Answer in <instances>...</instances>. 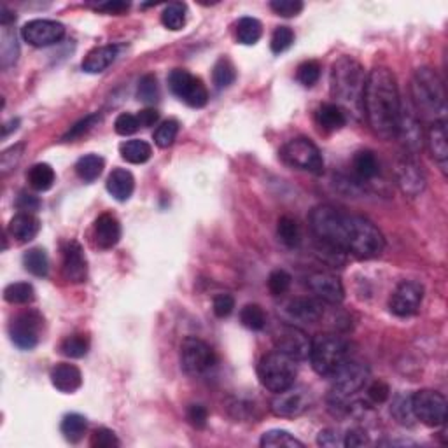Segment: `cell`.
Segmentation results:
<instances>
[{
  "instance_id": "cell-1",
  "label": "cell",
  "mask_w": 448,
  "mask_h": 448,
  "mask_svg": "<svg viewBox=\"0 0 448 448\" xmlns=\"http://www.w3.org/2000/svg\"><path fill=\"white\" fill-rule=\"evenodd\" d=\"M310 228L315 238L359 259H373L386 247L379 228L363 215L345 214L333 205H319L310 214Z\"/></svg>"
},
{
  "instance_id": "cell-2",
  "label": "cell",
  "mask_w": 448,
  "mask_h": 448,
  "mask_svg": "<svg viewBox=\"0 0 448 448\" xmlns=\"http://www.w3.org/2000/svg\"><path fill=\"white\" fill-rule=\"evenodd\" d=\"M363 114L376 135L386 140L396 137L401 114V96L394 74L386 67H376L366 76Z\"/></svg>"
},
{
  "instance_id": "cell-3",
  "label": "cell",
  "mask_w": 448,
  "mask_h": 448,
  "mask_svg": "<svg viewBox=\"0 0 448 448\" xmlns=\"http://www.w3.org/2000/svg\"><path fill=\"white\" fill-rule=\"evenodd\" d=\"M366 74L363 65L352 56H340L331 67L330 88L336 106L345 114L359 119L363 116Z\"/></svg>"
},
{
  "instance_id": "cell-4",
  "label": "cell",
  "mask_w": 448,
  "mask_h": 448,
  "mask_svg": "<svg viewBox=\"0 0 448 448\" xmlns=\"http://www.w3.org/2000/svg\"><path fill=\"white\" fill-rule=\"evenodd\" d=\"M413 111L432 121L445 119L447 95L443 81L429 67L417 69L412 79Z\"/></svg>"
},
{
  "instance_id": "cell-5",
  "label": "cell",
  "mask_w": 448,
  "mask_h": 448,
  "mask_svg": "<svg viewBox=\"0 0 448 448\" xmlns=\"http://www.w3.org/2000/svg\"><path fill=\"white\" fill-rule=\"evenodd\" d=\"M308 359L317 375L331 379L349 359V345L336 335H319L312 340Z\"/></svg>"
},
{
  "instance_id": "cell-6",
  "label": "cell",
  "mask_w": 448,
  "mask_h": 448,
  "mask_svg": "<svg viewBox=\"0 0 448 448\" xmlns=\"http://www.w3.org/2000/svg\"><path fill=\"white\" fill-rule=\"evenodd\" d=\"M298 361L291 359L286 354L275 352L267 354L257 364V379L261 386L270 392H282L294 386L298 375Z\"/></svg>"
},
{
  "instance_id": "cell-7",
  "label": "cell",
  "mask_w": 448,
  "mask_h": 448,
  "mask_svg": "<svg viewBox=\"0 0 448 448\" xmlns=\"http://www.w3.org/2000/svg\"><path fill=\"white\" fill-rule=\"evenodd\" d=\"M280 158L291 168L310 172L313 175H320L324 172V159L319 147L303 137L287 142L280 151Z\"/></svg>"
},
{
  "instance_id": "cell-8",
  "label": "cell",
  "mask_w": 448,
  "mask_h": 448,
  "mask_svg": "<svg viewBox=\"0 0 448 448\" xmlns=\"http://www.w3.org/2000/svg\"><path fill=\"white\" fill-rule=\"evenodd\" d=\"M331 380H333L331 399H333V403H342L349 396L364 389L369 380V368L359 361L347 359L342 364V368L331 376Z\"/></svg>"
},
{
  "instance_id": "cell-9",
  "label": "cell",
  "mask_w": 448,
  "mask_h": 448,
  "mask_svg": "<svg viewBox=\"0 0 448 448\" xmlns=\"http://www.w3.org/2000/svg\"><path fill=\"white\" fill-rule=\"evenodd\" d=\"M168 88L179 100L193 109L205 107L208 102V91L200 77L193 76L188 70L175 69L168 76Z\"/></svg>"
},
{
  "instance_id": "cell-10",
  "label": "cell",
  "mask_w": 448,
  "mask_h": 448,
  "mask_svg": "<svg viewBox=\"0 0 448 448\" xmlns=\"http://www.w3.org/2000/svg\"><path fill=\"white\" fill-rule=\"evenodd\" d=\"M412 412L417 420L429 427H439L447 422V399L442 392L422 389L412 396Z\"/></svg>"
},
{
  "instance_id": "cell-11",
  "label": "cell",
  "mask_w": 448,
  "mask_h": 448,
  "mask_svg": "<svg viewBox=\"0 0 448 448\" xmlns=\"http://www.w3.org/2000/svg\"><path fill=\"white\" fill-rule=\"evenodd\" d=\"M215 364V354L203 340L188 336L181 343V366L188 375L198 376L207 373Z\"/></svg>"
},
{
  "instance_id": "cell-12",
  "label": "cell",
  "mask_w": 448,
  "mask_h": 448,
  "mask_svg": "<svg viewBox=\"0 0 448 448\" xmlns=\"http://www.w3.org/2000/svg\"><path fill=\"white\" fill-rule=\"evenodd\" d=\"M43 327V315L35 310L20 313L14 317L9 326V335L14 345L21 350H32L39 343V333Z\"/></svg>"
},
{
  "instance_id": "cell-13",
  "label": "cell",
  "mask_w": 448,
  "mask_h": 448,
  "mask_svg": "<svg viewBox=\"0 0 448 448\" xmlns=\"http://www.w3.org/2000/svg\"><path fill=\"white\" fill-rule=\"evenodd\" d=\"M424 300V287L415 280H403L392 293L389 310L398 317H412L419 312Z\"/></svg>"
},
{
  "instance_id": "cell-14",
  "label": "cell",
  "mask_w": 448,
  "mask_h": 448,
  "mask_svg": "<svg viewBox=\"0 0 448 448\" xmlns=\"http://www.w3.org/2000/svg\"><path fill=\"white\" fill-rule=\"evenodd\" d=\"M271 412L277 417H286V419H294V417L303 415L310 408V394L303 387L291 386L289 389L277 392L271 399L270 405Z\"/></svg>"
},
{
  "instance_id": "cell-15",
  "label": "cell",
  "mask_w": 448,
  "mask_h": 448,
  "mask_svg": "<svg viewBox=\"0 0 448 448\" xmlns=\"http://www.w3.org/2000/svg\"><path fill=\"white\" fill-rule=\"evenodd\" d=\"M21 37L33 47H47L65 37V27L53 20H32L23 25Z\"/></svg>"
},
{
  "instance_id": "cell-16",
  "label": "cell",
  "mask_w": 448,
  "mask_h": 448,
  "mask_svg": "<svg viewBox=\"0 0 448 448\" xmlns=\"http://www.w3.org/2000/svg\"><path fill=\"white\" fill-rule=\"evenodd\" d=\"M312 340L303 330L296 326H284L275 336V350L286 354L294 361L308 359Z\"/></svg>"
},
{
  "instance_id": "cell-17",
  "label": "cell",
  "mask_w": 448,
  "mask_h": 448,
  "mask_svg": "<svg viewBox=\"0 0 448 448\" xmlns=\"http://www.w3.org/2000/svg\"><path fill=\"white\" fill-rule=\"evenodd\" d=\"M394 174L403 195L415 198L425 189L424 170H422V167L412 158V156H403V158H399L398 163H396Z\"/></svg>"
},
{
  "instance_id": "cell-18",
  "label": "cell",
  "mask_w": 448,
  "mask_h": 448,
  "mask_svg": "<svg viewBox=\"0 0 448 448\" xmlns=\"http://www.w3.org/2000/svg\"><path fill=\"white\" fill-rule=\"evenodd\" d=\"M425 133L422 130L420 119L417 116V112L413 111V107H406L401 103V114H399L398 121V132L396 137H399V140L403 142L406 149L410 152H419L424 145Z\"/></svg>"
},
{
  "instance_id": "cell-19",
  "label": "cell",
  "mask_w": 448,
  "mask_h": 448,
  "mask_svg": "<svg viewBox=\"0 0 448 448\" xmlns=\"http://www.w3.org/2000/svg\"><path fill=\"white\" fill-rule=\"evenodd\" d=\"M308 287L319 300L326 303L338 305L345 298V289H343L340 279L327 271H317L308 279Z\"/></svg>"
},
{
  "instance_id": "cell-20",
  "label": "cell",
  "mask_w": 448,
  "mask_h": 448,
  "mask_svg": "<svg viewBox=\"0 0 448 448\" xmlns=\"http://www.w3.org/2000/svg\"><path fill=\"white\" fill-rule=\"evenodd\" d=\"M63 275L74 284L84 282L88 277V261L79 242L70 240L63 247Z\"/></svg>"
},
{
  "instance_id": "cell-21",
  "label": "cell",
  "mask_w": 448,
  "mask_h": 448,
  "mask_svg": "<svg viewBox=\"0 0 448 448\" xmlns=\"http://www.w3.org/2000/svg\"><path fill=\"white\" fill-rule=\"evenodd\" d=\"M284 310H286L287 317L291 320L301 324H315L324 315L323 303L319 300H313V298L308 296L293 298V300L287 301Z\"/></svg>"
},
{
  "instance_id": "cell-22",
  "label": "cell",
  "mask_w": 448,
  "mask_h": 448,
  "mask_svg": "<svg viewBox=\"0 0 448 448\" xmlns=\"http://www.w3.org/2000/svg\"><path fill=\"white\" fill-rule=\"evenodd\" d=\"M425 142L431 151L435 162L442 167V170H447L448 162V132H447V119L432 121L429 125L427 133H425Z\"/></svg>"
},
{
  "instance_id": "cell-23",
  "label": "cell",
  "mask_w": 448,
  "mask_h": 448,
  "mask_svg": "<svg viewBox=\"0 0 448 448\" xmlns=\"http://www.w3.org/2000/svg\"><path fill=\"white\" fill-rule=\"evenodd\" d=\"M93 231H95L96 245L102 249H112L121 238V224L112 214L99 215Z\"/></svg>"
},
{
  "instance_id": "cell-24",
  "label": "cell",
  "mask_w": 448,
  "mask_h": 448,
  "mask_svg": "<svg viewBox=\"0 0 448 448\" xmlns=\"http://www.w3.org/2000/svg\"><path fill=\"white\" fill-rule=\"evenodd\" d=\"M51 383L55 389L65 394H72L81 387L83 383V375H81L79 368L74 364H56L51 371Z\"/></svg>"
},
{
  "instance_id": "cell-25",
  "label": "cell",
  "mask_w": 448,
  "mask_h": 448,
  "mask_svg": "<svg viewBox=\"0 0 448 448\" xmlns=\"http://www.w3.org/2000/svg\"><path fill=\"white\" fill-rule=\"evenodd\" d=\"M133 189H135V179H133L132 172L125 170V168H116L107 177V191L118 201L130 200Z\"/></svg>"
},
{
  "instance_id": "cell-26",
  "label": "cell",
  "mask_w": 448,
  "mask_h": 448,
  "mask_svg": "<svg viewBox=\"0 0 448 448\" xmlns=\"http://www.w3.org/2000/svg\"><path fill=\"white\" fill-rule=\"evenodd\" d=\"M40 231V221L33 214H20L14 215L9 223V233L13 235L16 240L20 242H30L39 235Z\"/></svg>"
},
{
  "instance_id": "cell-27",
  "label": "cell",
  "mask_w": 448,
  "mask_h": 448,
  "mask_svg": "<svg viewBox=\"0 0 448 448\" xmlns=\"http://www.w3.org/2000/svg\"><path fill=\"white\" fill-rule=\"evenodd\" d=\"M118 46H102L89 51L83 62V70L88 74H100L114 63L118 58Z\"/></svg>"
},
{
  "instance_id": "cell-28",
  "label": "cell",
  "mask_w": 448,
  "mask_h": 448,
  "mask_svg": "<svg viewBox=\"0 0 448 448\" xmlns=\"http://www.w3.org/2000/svg\"><path fill=\"white\" fill-rule=\"evenodd\" d=\"M317 125L326 132H336L347 123V114L336 103H323L315 112Z\"/></svg>"
},
{
  "instance_id": "cell-29",
  "label": "cell",
  "mask_w": 448,
  "mask_h": 448,
  "mask_svg": "<svg viewBox=\"0 0 448 448\" xmlns=\"http://www.w3.org/2000/svg\"><path fill=\"white\" fill-rule=\"evenodd\" d=\"M119 152H121V158L125 162L133 163V165H142V163L149 162L152 155L151 145L145 140H126L119 145Z\"/></svg>"
},
{
  "instance_id": "cell-30",
  "label": "cell",
  "mask_w": 448,
  "mask_h": 448,
  "mask_svg": "<svg viewBox=\"0 0 448 448\" xmlns=\"http://www.w3.org/2000/svg\"><path fill=\"white\" fill-rule=\"evenodd\" d=\"M354 172L361 181H371L380 174V163L373 151H359L354 156Z\"/></svg>"
},
{
  "instance_id": "cell-31",
  "label": "cell",
  "mask_w": 448,
  "mask_h": 448,
  "mask_svg": "<svg viewBox=\"0 0 448 448\" xmlns=\"http://www.w3.org/2000/svg\"><path fill=\"white\" fill-rule=\"evenodd\" d=\"M28 184L32 186L35 191H47V189L53 188L56 175L55 170L47 163H37L28 170L27 174Z\"/></svg>"
},
{
  "instance_id": "cell-32",
  "label": "cell",
  "mask_w": 448,
  "mask_h": 448,
  "mask_svg": "<svg viewBox=\"0 0 448 448\" xmlns=\"http://www.w3.org/2000/svg\"><path fill=\"white\" fill-rule=\"evenodd\" d=\"M20 56V44H18L16 33L9 27H2V35H0V60H2V67L14 65Z\"/></svg>"
},
{
  "instance_id": "cell-33",
  "label": "cell",
  "mask_w": 448,
  "mask_h": 448,
  "mask_svg": "<svg viewBox=\"0 0 448 448\" xmlns=\"http://www.w3.org/2000/svg\"><path fill=\"white\" fill-rule=\"evenodd\" d=\"M103 167H106V162H103L102 156L86 155L76 163V172L83 181L93 182L102 175Z\"/></svg>"
},
{
  "instance_id": "cell-34",
  "label": "cell",
  "mask_w": 448,
  "mask_h": 448,
  "mask_svg": "<svg viewBox=\"0 0 448 448\" xmlns=\"http://www.w3.org/2000/svg\"><path fill=\"white\" fill-rule=\"evenodd\" d=\"M86 427H88V420L83 415H79V413H69V415H65L62 420V425H60L62 435L70 443L81 442L86 432Z\"/></svg>"
},
{
  "instance_id": "cell-35",
  "label": "cell",
  "mask_w": 448,
  "mask_h": 448,
  "mask_svg": "<svg viewBox=\"0 0 448 448\" xmlns=\"http://www.w3.org/2000/svg\"><path fill=\"white\" fill-rule=\"evenodd\" d=\"M259 445L263 448H279V447L303 448V442L294 438L291 432L282 431V429H274V431H268L261 436Z\"/></svg>"
},
{
  "instance_id": "cell-36",
  "label": "cell",
  "mask_w": 448,
  "mask_h": 448,
  "mask_svg": "<svg viewBox=\"0 0 448 448\" xmlns=\"http://www.w3.org/2000/svg\"><path fill=\"white\" fill-rule=\"evenodd\" d=\"M35 298V289L28 282H14L4 289V300L13 305H27Z\"/></svg>"
},
{
  "instance_id": "cell-37",
  "label": "cell",
  "mask_w": 448,
  "mask_h": 448,
  "mask_svg": "<svg viewBox=\"0 0 448 448\" xmlns=\"http://www.w3.org/2000/svg\"><path fill=\"white\" fill-rule=\"evenodd\" d=\"M263 35V25L256 18H242L237 25V39L240 44L252 46Z\"/></svg>"
},
{
  "instance_id": "cell-38",
  "label": "cell",
  "mask_w": 448,
  "mask_h": 448,
  "mask_svg": "<svg viewBox=\"0 0 448 448\" xmlns=\"http://www.w3.org/2000/svg\"><path fill=\"white\" fill-rule=\"evenodd\" d=\"M277 235L284 245L287 247H298L301 242V231L298 223L289 215H282L277 223Z\"/></svg>"
},
{
  "instance_id": "cell-39",
  "label": "cell",
  "mask_w": 448,
  "mask_h": 448,
  "mask_svg": "<svg viewBox=\"0 0 448 448\" xmlns=\"http://www.w3.org/2000/svg\"><path fill=\"white\" fill-rule=\"evenodd\" d=\"M23 264H25V268H27V271H30L32 275H35V277H46L47 270H50L47 254L44 249H40V247L30 249V251L25 252Z\"/></svg>"
},
{
  "instance_id": "cell-40",
  "label": "cell",
  "mask_w": 448,
  "mask_h": 448,
  "mask_svg": "<svg viewBox=\"0 0 448 448\" xmlns=\"http://www.w3.org/2000/svg\"><path fill=\"white\" fill-rule=\"evenodd\" d=\"M186 14H188V7L184 2H172L163 9L162 23L168 30H181L186 25Z\"/></svg>"
},
{
  "instance_id": "cell-41",
  "label": "cell",
  "mask_w": 448,
  "mask_h": 448,
  "mask_svg": "<svg viewBox=\"0 0 448 448\" xmlns=\"http://www.w3.org/2000/svg\"><path fill=\"white\" fill-rule=\"evenodd\" d=\"M235 79H237V70H235L233 63L228 58H219L212 70V81H214L215 88H228L235 83Z\"/></svg>"
},
{
  "instance_id": "cell-42",
  "label": "cell",
  "mask_w": 448,
  "mask_h": 448,
  "mask_svg": "<svg viewBox=\"0 0 448 448\" xmlns=\"http://www.w3.org/2000/svg\"><path fill=\"white\" fill-rule=\"evenodd\" d=\"M60 350H62L63 356L72 357V359H81V357L88 354L89 342L84 335L67 336L62 342V345H60Z\"/></svg>"
},
{
  "instance_id": "cell-43",
  "label": "cell",
  "mask_w": 448,
  "mask_h": 448,
  "mask_svg": "<svg viewBox=\"0 0 448 448\" xmlns=\"http://www.w3.org/2000/svg\"><path fill=\"white\" fill-rule=\"evenodd\" d=\"M240 320L247 330L252 331H261L267 326V315H264V310L259 305L249 303L242 308L240 312Z\"/></svg>"
},
{
  "instance_id": "cell-44",
  "label": "cell",
  "mask_w": 448,
  "mask_h": 448,
  "mask_svg": "<svg viewBox=\"0 0 448 448\" xmlns=\"http://www.w3.org/2000/svg\"><path fill=\"white\" fill-rule=\"evenodd\" d=\"M137 96L147 106H152L155 102H158L159 99V88H158V79H156L155 74H145L144 77L139 81V88H137Z\"/></svg>"
},
{
  "instance_id": "cell-45",
  "label": "cell",
  "mask_w": 448,
  "mask_h": 448,
  "mask_svg": "<svg viewBox=\"0 0 448 448\" xmlns=\"http://www.w3.org/2000/svg\"><path fill=\"white\" fill-rule=\"evenodd\" d=\"M177 133H179L177 119H167V121H163L162 125L156 128L155 144L162 149L170 147V145L174 144V140L177 139Z\"/></svg>"
},
{
  "instance_id": "cell-46",
  "label": "cell",
  "mask_w": 448,
  "mask_h": 448,
  "mask_svg": "<svg viewBox=\"0 0 448 448\" xmlns=\"http://www.w3.org/2000/svg\"><path fill=\"white\" fill-rule=\"evenodd\" d=\"M294 43V32L289 27H279L271 35L270 47L275 55L284 53V51L289 50Z\"/></svg>"
},
{
  "instance_id": "cell-47",
  "label": "cell",
  "mask_w": 448,
  "mask_h": 448,
  "mask_svg": "<svg viewBox=\"0 0 448 448\" xmlns=\"http://www.w3.org/2000/svg\"><path fill=\"white\" fill-rule=\"evenodd\" d=\"M320 77V65L313 60H308V62H303L300 67H298V72H296V79L300 81L301 84L307 86H313L319 81Z\"/></svg>"
},
{
  "instance_id": "cell-48",
  "label": "cell",
  "mask_w": 448,
  "mask_h": 448,
  "mask_svg": "<svg viewBox=\"0 0 448 448\" xmlns=\"http://www.w3.org/2000/svg\"><path fill=\"white\" fill-rule=\"evenodd\" d=\"M291 275L286 270H274L268 277V289L274 296H282L291 287Z\"/></svg>"
},
{
  "instance_id": "cell-49",
  "label": "cell",
  "mask_w": 448,
  "mask_h": 448,
  "mask_svg": "<svg viewBox=\"0 0 448 448\" xmlns=\"http://www.w3.org/2000/svg\"><path fill=\"white\" fill-rule=\"evenodd\" d=\"M100 114L99 112H95V114H89L86 116L84 119H81V121H77L76 125L70 126L69 132L63 135V140H74V139H79V137H83L84 133H88L89 130L93 128V126L96 125V123L100 121Z\"/></svg>"
},
{
  "instance_id": "cell-50",
  "label": "cell",
  "mask_w": 448,
  "mask_h": 448,
  "mask_svg": "<svg viewBox=\"0 0 448 448\" xmlns=\"http://www.w3.org/2000/svg\"><path fill=\"white\" fill-rule=\"evenodd\" d=\"M139 128H140V125H139V119H137V116L128 114V112H123V114H119L114 121V130L118 135H123V137L133 135V133H135Z\"/></svg>"
},
{
  "instance_id": "cell-51",
  "label": "cell",
  "mask_w": 448,
  "mask_h": 448,
  "mask_svg": "<svg viewBox=\"0 0 448 448\" xmlns=\"http://www.w3.org/2000/svg\"><path fill=\"white\" fill-rule=\"evenodd\" d=\"M23 144H16L2 152V156H0V170H2L4 175L9 174V172L20 163L21 156H23Z\"/></svg>"
},
{
  "instance_id": "cell-52",
  "label": "cell",
  "mask_w": 448,
  "mask_h": 448,
  "mask_svg": "<svg viewBox=\"0 0 448 448\" xmlns=\"http://www.w3.org/2000/svg\"><path fill=\"white\" fill-rule=\"evenodd\" d=\"M270 7L279 16L293 18L303 11V2H300V0H274V2H270Z\"/></svg>"
},
{
  "instance_id": "cell-53",
  "label": "cell",
  "mask_w": 448,
  "mask_h": 448,
  "mask_svg": "<svg viewBox=\"0 0 448 448\" xmlns=\"http://www.w3.org/2000/svg\"><path fill=\"white\" fill-rule=\"evenodd\" d=\"M91 447L116 448V447H119V439H118V436L114 435V431H111V429H107V427H100L93 432Z\"/></svg>"
},
{
  "instance_id": "cell-54",
  "label": "cell",
  "mask_w": 448,
  "mask_h": 448,
  "mask_svg": "<svg viewBox=\"0 0 448 448\" xmlns=\"http://www.w3.org/2000/svg\"><path fill=\"white\" fill-rule=\"evenodd\" d=\"M391 412L394 413V417L398 419L401 424H410V420L415 419L412 412V399L410 398H398L392 405Z\"/></svg>"
},
{
  "instance_id": "cell-55",
  "label": "cell",
  "mask_w": 448,
  "mask_h": 448,
  "mask_svg": "<svg viewBox=\"0 0 448 448\" xmlns=\"http://www.w3.org/2000/svg\"><path fill=\"white\" fill-rule=\"evenodd\" d=\"M212 307H214L215 315L224 319V317L231 315V312H233L235 298L231 296V294H228V293L218 294V296L214 298V303H212Z\"/></svg>"
},
{
  "instance_id": "cell-56",
  "label": "cell",
  "mask_w": 448,
  "mask_h": 448,
  "mask_svg": "<svg viewBox=\"0 0 448 448\" xmlns=\"http://www.w3.org/2000/svg\"><path fill=\"white\" fill-rule=\"evenodd\" d=\"M368 396L373 403H386L391 396V389L386 382L376 380L368 387Z\"/></svg>"
},
{
  "instance_id": "cell-57",
  "label": "cell",
  "mask_w": 448,
  "mask_h": 448,
  "mask_svg": "<svg viewBox=\"0 0 448 448\" xmlns=\"http://www.w3.org/2000/svg\"><path fill=\"white\" fill-rule=\"evenodd\" d=\"M368 435H366L363 429H350L347 435H343V447L347 448L364 447L368 445Z\"/></svg>"
},
{
  "instance_id": "cell-58",
  "label": "cell",
  "mask_w": 448,
  "mask_h": 448,
  "mask_svg": "<svg viewBox=\"0 0 448 448\" xmlns=\"http://www.w3.org/2000/svg\"><path fill=\"white\" fill-rule=\"evenodd\" d=\"M16 207L18 211L25 212V214H33L40 208V200L35 195H30V193H21L16 200Z\"/></svg>"
},
{
  "instance_id": "cell-59",
  "label": "cell",
  "mask_w": 448,
  "mask_h": 448,
  "mask_svg": "<svg viewBox=\"0 0 448 448\" xmlns=\"http://www.w3.org/2000/svg\"><path fill=\"white\" fill-rule=\"evenodd\" d=\"M207 419L208 412L203 405H191L188 408V420L191 422V425H195V427H205V425H207Z\"/></svg>"
},
{
  "instance_id": "cell-60",
  "label": "cell",
  "mask_w": 448,
  "mask_h": 448,
  "mask_svg": "<svg viewBox=\"0 0 448 448\" xmlns=\"http://www.w3.org/2000/svg\"><path fill=\"white\" fill-rule=\"evenodd\" d=\"M317 445L335 448V447H343V438H340V435L333 429H326V431H320L317 436Z\"/></svg>"
},
{
  "instance_id": "cell-61",
  "label": "cell",
  "mask_w": 448,
  "mask_h": 448,
  "mask_svg": "<svg viewBox=\"0 0 448 448\" xmlns=\"http://www.w3.org/2000/svg\"><path fill=\"white\" fill-rule=\"evenodd\" d=\"M130 7L128 2H121V0H107V2H102L96 6V11L100 13H107V14H121L125 13Z\"/></svg>"
},
{
  "instance_id": "cell-62",
  "label": "cell",
  "mask_w": 448,
  "mask_h": 448,
  "mask_svg": "<svg viewBox=\"0 0 448 448\" xmlns=\"http://www.w3.org/2000/svg\"><path fill=\"white\" fill-rule=\"evenodd\" d=\"M139 119V125L142 128H149V126H155L159 119V112L156 109H144L137 114Z\"/></svg>"
},
{
  "instance_id": "cell-63",
  "label": "cell",
  "mask_w": 448,
  "mask_h": 448,
  "mask_svg": "<svg viewBox=\"0 0 448 448\" xmlns=\"http://www.w3.org/2000/svg\"><path fill=\"white\" fill-rule=\"evenodd\" d=\"M18 126H20V119H11V121H7L6 125L2 126V139H7V137L11 135L13 132H16Z\"/></svg>"
}]
</instances>
